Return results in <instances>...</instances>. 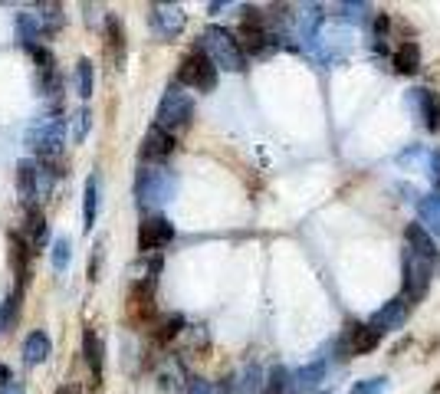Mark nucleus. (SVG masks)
Here are the masks:
<instances>
[{
  "label": "nucleus",
  "instance_id": "6e6552de",
  "mask_svg": "<svg viewBox=\"0 0 440 394\" xmlns=\"http://www.w3.org/2000/svg\"><path fill=\"white\" fill-rule=\"evenodd\" d=\"M148 20H152V30L154 36H161V40H174V36L184 30V10L178 7V4H154L152 14H148Z\"/></svg>",
  "mask_w": 440,
  "mask_h": 394
},
{
  "label": "nucleus",
  "instance_id": "412c9836",
  "mask_svg": "<svg viewBox=\"0 0 440 394\" xmlns=\"http://www.w3.org/2000/svg\"><path fill=\"white\" fill-rule=\"evenodd\" d=\"M417 217H421V223L431 230V237L440 240V194L421 197V201H417Z\"/></svg>",
  "mask_w": 440,
  "mask_h": 394
},
{
  "label": "nucleus",
  "instance_id": "423d86ee",
  "mask_svg": "<svg viewBox=\"0 0 440 394\" xmlns=\"http://www.w3.org/2000/svg\"><path fill=\"white\" fill-rule=\"evenodd\" d=\"M191 115H194V99H191L181 86L164 89V95H161V102H158V115H154L161 129L164 132L184 129L187 122H191Z\"/></svg>",
  "mask_w": 440,
  "mask_h": 394
},
{
  "label": "nucleus",
  "instance_id": "39448f33",
  "mask_svg": "<svg viewBox=\"0 0 440 394\" xmlns=\"http://www.w3.org/2000/svg\"><path fill=\"white\" fill-rule=\"evenodd\" d=\"M178 191V178L164 168H142L135 178V194L138 207H158L164 201H171Z\"/></svg>",
  "mask_w": 440,
  "mask_h": 394
},
{
  "label": "nucleus",
  "instance_id": "4be33fe9",
  "mask_svg": "<svg viewBox=\"0 0 440 394\" xmlns=\"http://www.w3.org/2000/svg\"><path fill=\"white\" fill-rule=\"evenodd\" d=\"M46 358H50V335L36 329V332L26 335V342H23V361L26 365H40Z\"/></svg>",
  "mask_w": 440,
  "mask_h": 394
},
{
  "label": "nucleus",
  "instance_id": "ddd939ff",
  "mask_svg": "<svg viewBox=\"0 0 440 394\" xmlns=\"http://www.w3.org/2000/svg\"><path fill=\"white\" fill-rule=\"evenodd\" d=\"M36 250L20 237V233H10V263H14V273H17V286L23 289L26 279H30V260H33Z\"/></svg>",
  "mask_w": 440,
  "mask_h": 394
},
{
  "label": "nucleus",
  "instance_id": "7ed1b4c3",
  "mask_svg": "<svg viewBox=\"0 0 440 394\" xmlns=\"http://www.w3.org/2000/svg\"><path fill=\"white\" fill-rule=\"evenodd\" d=\"M63 142H66V119H63V112L40 115L23 135V145L30 151H36V158H46V161H53L63 151Z\"/></svg>",
  "mask_w": 440,
  "mask_h": 394
},
{
  "label": "nucleus",
  "instance_id": "f03ea898",
  "mask_svg": "<svg viewBox=\"0 0 440 394\" xmlns=\"http://www.w3.org/2000/svg\"><path fill=\"white\" fill-rule=\"evenodd\" d=\"M201 50L211 56L217 69H227V73H243L246 69L243 46H240L237 33H230L227 26H207L201 36Z\"/></svg>",
  "mask_w": 440,
  "mask_h": 394
},
{
  "label": "nucleus",
  "instance_id": "58836bf2",
  "mask_svg": "<svg viewBox=\"0 0 440 394\" xmlns=\"http://www.w3.org/2000/svg\"><path fill=\"white\" fill-rule=\"evenodd\" d=\"M56 394H79V385H66V388H60Z\"/></svg>",
  "mask_w": 440,
  "mask_h": 394
},
{
  "label": "nucleus",
  "instance_id": "bb28decb",
  "mask_svg": "<svg viewBox=\"0 0 440 394\" xmlns=\"http://www.w3.org/2000/svg\"><path fill=\"white\" fill-rule=\"evenodd\" d=\"M260 368L256 365H250V368L243 371V378H240L237 385H234V394H263V381H260Z\"/></svg>",
  "mask_w": 440,
  "mask_h": 394
},
{
  "label": "nucleus",
  "instance_id": "1a4fd4ad",
  "mask_svg": "<svg viewBox=\"0 0 440 394\" xmlns=\"http://www.w3.org/2000/svg\"><path fill=\"white\" fill-rule=\"evenodd\" d=\"M171 240H174V223L164 220V217H148L138 227V250L142 253H154V250L168 247Z\"/></svg>",
  "mask_w": 440,
  "mask_h": 394
},
{
  "label": "nucleus",
  "instance_id": "b1692460",
  "mask_svg": "<svg viewBox=\"0 0 440 394\" xmlns=\"http://www.w3.org/2000/svg\"><path fill=\"white\" fill-rule=\"evenodd\" d=\"M95 214H99V181L89 178L85 181V191H83V227H85V233L95 227Z\"/></svg>",
  "mask_w": 440,
  "mask_h": 394
},
{
  "label": "nucleus",
  "instance_id": "4c0bfd02",
  "mask_svg": "<svg viewBox=\"0 0 440 394\" xmlns=\"http://www.w3.org/2000/svg\"><path fill=\"white\" fill-rule=\"evenodd\" d=\"M10 381H14L10 368H7V365H0V388H4V385H10Z\"/></svg>",
  "mask_w": 440,
  "mask_h": 394
},
{
  "label": "nucleus",
  "instance_id": "9b49d317",
  "mask_svg": "<svg viewBox=\"0 0 440 394\" xmlns=\"http://www.w3.org/2000/svg\"><path fill=\"white\" fill-rule=\"evenodd\" d=\"M171 151H174V138H171V132H164L161 125H152V129L145 132V142H142L145 161H164Z\"/></svg>",
  "mask_w": 440,
  "mask_h": 394
},
{
  "label": "nucleus",
  "instance_id": "2f4dec72",
  "mask_svg": "<svg viewBox=\"0 0 440 394\" xmlns=\"http://www.w3.org/2000/svg\"><path fill=\"white\" fill-rule=\"evenodd\" d=\"M69 260H73V243H69V237H60L56 247H53V266L63 273V270L69 266Z\"/></svg>",
  "mask_w": 440,
  "mask_h": 394
},
{
  "label": "nucleus",
  "instance_id": "72a5a7b5",
  "mask_svg": "<svg viewBox=\"0 0 440 394\" xmlns=\"http://www.w3.org/2000/svg\"><path fill=\"white\" fill-rule=\"evenodd\" d=\"M85 132H89V109H79L73 115V142H83Z\"/></svg>",
  "mask_w": 440,
  "mask_h": 394
},
{
  "label": "nucleus",
  "instance_id": "dca6fc26",
  "mask_svg": "<svg viewBox=\"0 0 440 394\" xmlns=\"http://www.w3.org/2000/svg\"><path fill=\"white\" fill-rule=\"evenodd\" d=\"M404 240H407V247L414 250V253H421V257H427V260H437V243H434L431 230H427L424 223H407V227H404Z\"/></svg>",
  "mask_w": 440,
  "mask_h": 394
},
{
  "label": "nucleus",
  "instance_id": "c9c22d12",
  "mask_svg": "<svg viewBox=\"0 0 440 394\" xmlns=\"http://www.w3.org/2000/svg\"><path fill=\"white\" fill-rule=\"evenodd\" d=\"M388 26H391V20H388V14H378V17H374V36H388Z\"/></svg>",
  "mask_w": 440,
  "mask_h": 394
},
{
  "label": "nucleus",
  "instance_id": "0eeeda50",
  "mask_svg": "<svg viewBox=\"0 0 440 394\" xmlns=\"http://www.w3.org/2000/svg\"><path fill=\"white\" fill-rule=\"evenodd\" d=\"M178 82L181 86H191V89H201V92H211V89L217 86V66H214L211 56H207L201 46L191 50L184 60H181Z\"/></svg>",
  "mask_w": 440,
  "mask_h": 394
},
{
  "label": "nucleus",
  "instance_id": "f8f14e48",
  "mask_svg": "<svg viewBox=\"0 0 440 394\" xmlns=\"http://www.w3.org/2000/svg\"><path fill=\"white\" fill-rule=\"evenodd\" d=\"M20 237H23L26 243L33 250H40L43 243H46V237H50V230H46V217H43V211L36 204H30L23 211V227H20Z\"/></svg>",
  "mask_w": 440,
  "mask_h": 394
},
{
  "label": "nucleus",
  "instance_id": "c85d7f7f",
  "mask_svg": "<svg viewBox=\"0 0 440 394\" xmlns=\"http://www.w3.org/2000/svg\"><path fill=\"white\" fill-rule=\"evenodd\" d=\"M20 299H23V289L17 286V292L0 306V332H7V329L14 326V319H17V312H20Z\"/></svg>",
  "mask_w": 440,
  "mask_h": 394
},
{
  "label": "nucleus",
  "instance_id": "f704fd0d",
  "mask_svg": "<svg viewBox=\"0 0 440 394\" xmlns=\"http://www.w3.org/2000/svg\"><path fill=\"white\" fill-rule=\"evenodd\" d=\"M339 10H345L348 20H365V14H368V4H342Z\"/></svg>",
  "mask_w": 440,
  "mask_h": 394
},
{
  "label": "nucleus",
  "instance_id": "9d476101",
  "mask_svg": "<svg viewBox=\"0 0 440 394\" xmlns=\"http://www.w3.org/2000/svg\"><path fill=\"white\" fill-rule=\"evenodd\" d=\"M407 312H411V302H407L404 296H394V299H388L372 319H368V326H372L374 332H381V335H384V332H394V329L404 326Z\"/></svg>",
  "mask_w": 440,
  "mask_h": 394
},
{
  "label": "nucleus",
  "instance_id": "393cba45",
  "mask_svg": "<svg viewBox=\"0 0 440 394\" xmlns=\"http://www.w3.org/2000/svg\"><path fill=\"white\" fill-rule=\"evenodd\" d=\"M93 82H95L93 63H89V60H79L76 63V92L83 95V99H89V95H93Z\"/></svg>",
  "mask_w": 440,
  "mask_h": 394
},
{
  "label": "nucleus",
  "instance_id": "a211bd4d",
  "mask_svg": "<svg viewBox=\"0 0 440 394\" xmlns=\"http://www.w3.org/2000/svg\"><path fill=\"white\" fill-rule=\"evenodd\" d=\"M381 345V332H374L372 326H355L348 332V351L352 355H368Z\"/></svg>",
  "mask_w": 440,
  "mask_h": 394
},
{
  "label": "nucleus",
  "instance_id": "7c9ffc66",
  "mask_svg": "<svg viewBox=\"0 0 440 394\" xmlns=\"http://www.w3.org/2000/svg\"><path fill=\"white\" fill-rule=\"evenodd\" d=\"M187 394H234V385H214V381H204V378H194L187 385Z\"/></svg>",
  "mask_w": 440,
  "mask_h": 394
},
{
  "label": "nucleus",
  "instance_id": "a878e982",
  "mask_svg": "<svg viewBox=\"0 0 440 394\" xmlns=\"http://www.w3.org/2000/svg\"><path fill=\"white\" fill-rule=\"evenodd\" d=\"M36 14H40V20H43V26H46V33H56V30H60L63 26V7L60 4H40V7H36Z\"/></svg>",
  "mask_w": 440,
  "mask_h": 394
},
{
  "label": "nucleus",
  "instance_id": "aec40b11",
  "mask_svg": "<svg viewBox=\"0 0 440 394\" xmlns=\"http://www.w3.org/2000/svg\"><path fill=\"white\" fill-rule=\"evenodd\" d=\"M83 351H85V361H89V368H93V378L95 385L102 381V355H105V348H102V339L95 329H85L83 332Z\"/></svg>",
  "mask_w": 440,
  "mask_h": 394
},
{
  "label": "nucleus",
  "instance_id": "4468645a",
  "mask_svg": "<svg viewBox=\"0 0 440 394\" xmlns=\"http://www.w3.org/2000/svg\"><path fill=\"white\" fill-rule=\"evenodd\" d=\"M407 102L414 105V109H421L424 125H427V129L431 132L440 129V99H437V92H431V89H414V92L407 95Z\"/></svg>",
  "mask_w": 440,
  "mask_h": 394
},
{
  "label": "nucleus",
  "instance_id": "2eb2a0df",
  "mask_svg": "<svg viewBox=\"0 0 440 394\" xmlns=\"http://www.w3.org/2000/svg\"><path fill=\"white\" fill-rule=\"evenodd\" d=\"M105 53H109V60L115 66L125 63V26H122L119 17H105Z\"/></svg>",
  "mask_w": 440,
  "mask_h": 394
},
{
  "label": "nucleus",
  "instance_id": "f3484780",
  "mask_svg": "<svg viewBox=\"0 0 440 394\" xmlns=\"http://www.w3.org/2000/svg\"><path fill=\"white\" fill-rule=\"evenodd\" d=\"M322 378H325V361H313V365H305L293 375V391L296 394H309L322 385Z\"/></svg>",
  "mask_w": 440,
  "mask_h": 394
},
{
  "label": "nucleus",
  "instance_id": "473e14b6",
  "mask_svg": "<svg viewBox=\"0 0 440 394\" xmlns=\"http://www.w3.org/2000/svg\"><path fill=\"white\" fill-rule=\"evenodd\" d=\"M384 388H388V378H368V381L352 385V394H381Z\"/></svg>",
  "mask_w": 440,
  "mask_h": 394
},
{
  "label": "nucleus",
  "instance_id": "6ab92c4d",
  "mask_svg": "<svg viewBox=\"0 0 440 394\" xmlns=\"http://www.w3.org/2000/svg\"><path fill=\"white\" fill-rule=\"evenodd\" d=\"M17 36L23 40L26 46H33V40L46 36V26H43V20H40L36 10H20L17 14Z\"/></svg>",
  "mask_w": 440,
  "mask_h": 394
},
{
  "label": "nucleus",
  "instance_id": "c756f323",
  "mask_svg": "<svg viewBox=\"0 0 440 394\" xmlns=\"http://www.w3.org/2000/svg\"><path fill=\"white\" fill-rule=\"evenodd\" d=\"M181 329H184V319H181V316H168V319H164V322L158 326V332H154V342H158V345L171 342V339H174Z\"/></svg>",
  "mask_w": 440,
  "mask_h": 394
},
{
  "label": "nucleus",
  "instance_id": "e433bc0d",
  "mask_svg": "<svg viewBox=\"0 0 440 394\" xmlns=\"http://www.w3.org/2000/svg\"><path fill=\"white\" fill-rule=\"evenodd\" d=\"M0 394H23V381H17V378H14L10 385L0 388Z\"/></svg>",
  "mask_w": 440,
  "mask_h": 394
},
{
  "label": "nucleus",
  "instance_id": "5701e85b",
  "mask_svg": "<svg viewBox=\"0 0 440 394\" xmlns=\"http://www.w3.org/2000/svg\"><path fill=\"white\" fill-rule=\"evenodd\" d=\"M394 69H398L401 76H414L417 69H421V46L417 43H401L398 50H394Z\"/></svg>",
  "mask_w": 440,
  "mask_h": 394
},
{
  "label": "nucleus",
  "instance_id": "cd10ccee",
  "mask_svg": "<svg viewBox=\"0 0 440 394\" xmlns=\"http://www.w3.org/2000/svg\"><path fill=\"white\" fill-rule=\"evenodd\" d=\"M289 391V375L283 365H276V368L266 375V381H263V394H286Z\"/></svg>",
  "mask_w": 440,
  "mask_h": 394
},
{
  "label": "nucleus",
  "instance_id": "20e7f679",
  "mask_svg": "<svg viewBox=\"0 0 440 394\" xmlns=\"http://www.w3.org/2000/svg\"><path fill=\"white\" fill-rule=\"evenodd\" d=\"M434 273H437V260L421 257V253H414L411 247L404 250V263H401V276H404V279H401V283H404V299L411 302V306L427 296Z\"/></svg>",
  "mask_w": 440,
  "mask_h": 394
},
{
  "label": "nucleus",
  "instance_id": "f257e3e1",
  "mask_svg": "<svg viewBox=\"0 0 440 394\" xmlns=\"http://www.w3.org/2000/svg\"><path fill=\"white\" fill-rule=\"evenodd\" d=\"M60 178V168L46 158H26L17 164V194L26 207L36 204L40 197H50L53 184Z\"/></svg>",
  "mask_w": 440,
  "mask_h": 394
}]
</instances>
